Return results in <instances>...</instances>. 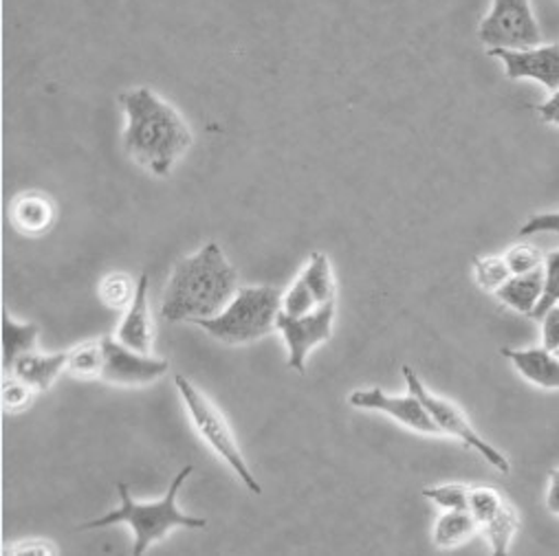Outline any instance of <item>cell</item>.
Instances as JSON below:
<instances>
[{
    "label": "cell",
    "mask_w": 559,
    "mask_h": 556,
    "mask_svg": "<svg viewBox=\"0 0 559 556\" xmlns=\"http://www.w3.org/2000/svg\"><path fill=\"white\" fill-rule=\"evenodd\" d=\"M502 356H507L515 370L533 385L542 389H559V356L552 350L528 348V350H511L502 348Z\"/></svg>",
    "instance_id": "obj_14"
},
{
    "label": "cell",
    "mask_w": 559,
    "mask_h": 556,
    "mask_svg": "<svg viewBox=\"0 0 559 556\" xmlns=\"http://www.w3.org/2000/svg\"><path fill=\"white\" fill-rule=\"evenodd\" d=\"M476 532L480 530L469 510H445L435 525V543L439 547H459Z\"/></svg>",
    "instance_id": "obj_19"
},
{
    "label": "cell",
    "mask_w": 559,
    "mask_h": 556,
    "mask_svg": "<svg viewBox=\"0 0 559 556\" xmlns=\"http://www.w3.org/2000/svg\"><path fill=\"white\" fill-rule=\"evenodd\" d=\"M67 372L82 380L102 378L104 372V346L99 341H86L69 350V363Z\"/></svg>",
    "instance_id": "obj_21"
},
{
    "label": "cell",
    "mask_w": 559,
    "mask_h": 556,
    "mask_svg": "<svg viewBox=\"0 0 559 556\" xmlns=\"http://www.w3.org/2000/svg\"><path fill=\"white\" fill-rule=\"evenodd\" d=\"M38 326L36 324H19L8 313H3V367L12 372L14 363L36 350L38 343Z\"/></svg>",
    "instance_id": "obj_18"
},
{
    "label": "cell",
    "mask_w": 559,
    "mask_h": 556,
    "mask_svg": "<svg viewBox=\"0 0 559 556\" xmlns=\"http://www.w3.org/2000/svg\"><path fill=\"white\" fill-rule=\"evenodd\" d=\"M300 277L309 285V289L313 291L320 306H324L329 302H335V277H333L331 262L324 253L316 251L309 257V264H307V268L302 270Z\"/></svg>",
    "instance_id": "obj_20"
},
{
    "label": "cell",
    "mask_w": 559,
    "mask_h": 556,
    "mask_svg": "<svg viewBox=\"0 0 559 556\" xmlns=\"http://www.w3.org/2000/svg\"><path fill=\"white\" fill-rule=\"evenodd\" d=\"M119 101L126 110L123 148L128 157L155 177H168L192 146L188 123L146 86L123 93Z\"/></svg>",
    "instance_id": "obj_1"
},
{
    "label": "cell",
    "mask_w": 559,
    "mask_h": 556,
    "mask_svg": "<svg viewBox=\"0 0 559 556\" xmlns=\"http://www.w3.org/2000/svg\"><path fill=\"white\" fill-rule=\"evenodd\" d=\"M557 304H559V251H550L544 257V291L531 319L539 322L546 315V311H550Z\"/></svg>",
    "instance_id": "obj_24"
},
{
    "label": "cell",
    "mask_w": 559,
    "mask_h": 556,
    "mask_svg": "<svg viewBox=\"0 0 559 556\" xmlns=\"http://www.w3.org/2000/svg\"><path fill=\"white\" fill-rule=\"evenodd\" d=\"M535 233H559V211L557 214H535L520 229V238L535 235Z\"/></svg>",
    "instance_id": "obj_29"
},
{
    "label": "cell",
    "mask_w": 559,
    "mask_h": 556,
    "mask_svg": "<svg viewBox=\"0 0 559 556\" xmlns=\"http://www.w3.org/2000/svg\"><path fill=\"white\" fill-rule=\"evenodd\" d=\"M104 372L99 380L112 385H148L170 370L168 359H157L126 348L117 337H104Z\"/></svg>",
    "instance_id": "obj_10"
},
{
    "label": "cell",
    "mask_w": 559,
    "mask_h": 556,
    "mask_svg": "<svg viewBox=\"0 0 559 556\" xmlns=\"http://www.w3.org/2000/svg\"><path fill=\"white\" fill-rule=\"evenodd\" d=\"M194 471L192 464L183 467L179 471V475L173 480L168 493L159 499V501H136L128 486L123 482L117 484V493L121 497V506L106 512L104 517H97L84 525H80L82 530H93V528H108L115 523H128L132 534H134V547L132 554L142 556L146 554V549L157 543L164 541L175 528H205L207 519L203 517H192V515H183L177 506V495L183 486V482L190 478V473Z\"/></svg>",
    "instance_id": "obj_3"
},
{
    "label": "cell",
    "mask_w": 559,
    "mask_h": 556,
    "mask_svg": "<svg viewBox=\"0 0 559 556\" xmlns=\"http://www.w3.org/2000/svg\"><path fill=\"white\" fill-rule=\"evenodd\" d=\"M238 275L216 242L177 262L164 293L162 313L168 322L216 317L236 295Z\"/></svg>",
    "instance_id": "obj_2"
},
{
    "label": "cell",
    "mask_w": 559,
    "mask_h": 556,
    "mask_svg": "<svg viewBox=\"0 0 559 556\" xmlns=\"http://www.w3.org/2000/svg\"><path fill=\"white\" fill-rule=\"evenodd\" d=\"M504 259H507V264H509L513 275H522V273L535 270L544 262L542 253L535 246H531V244H515V246H511L504 253Z\"/></svg>",
    "instance_id": "obj_28"
},
{
    "label": "cell",
    "mask_w": 559,
    "mask_h": 556,
    "mask_svg": "<svg viewBox=\"0 0 559 556\" xmlns=\"http://www.w3.org/2000/svg\"><path fill=\"white\" fill-rule=\"evenodd\" d=\"M175 385L181 394V400L186 404V411L190 415V421L194 425V430L199 432V436L203 438V443L236 473V478L253 493L260 495L262 486L255 480V475L251 473V469L247 467L240 447L231 434L229 423L225 421V415L216 409V404L199 389L194 387L186 376L177 374L175 376Z\"/></svg>",
    "instance_id": "obj_5"
},
{
    "label": "cell",
    "mask_w": 559,
    "mask_h": 556,
    "mask_svg": "<svg viewBox=\"0 0 559 556\" xmlns=\"http://www.w3.org/2000/svg\"><path fill=\"white\" fill-rule=\"evenodd\" d=\"M480 43L489 49H533L539 47V25L528 0H493L491 12L480 23Z\"/></svg>",
    "instance_id": "obj_7"
},
{
    "label": "cell",
    "mask_w": 559,
    "mask_h": 556,
    "mask_svg": "<svg viewBox=\"0 0 559 556\" xmlns=\"http://www.w3.org/2000/svg\"><path fill=\"white\" fill-rule=\"evenodd\" d=\"M537 114L544 123H550V125L559 128V88L552 93V97L548 101L537 106Z\"/></svg>",
    "instance_id": "obj_32"
},
{
    "label": "cell",
    "mask_w": 559,
    "mask_h": 556,
    "mask_svg": "<svg viewBox=\"0 0 559 556\" xmlns=\"http://www.w3.org/2000/svg\"><path fill=\"white\" fill-rule=\"evenodd\" d=\"M511 268L504 259V255H489V257H476L474 259V280L485 293H496L509 277Z\"/></svg>",
    "instance_id": "obj_23"
},
{
    "label": "cell",
    "mask_w": 559,
    "mask_h": 556,
    "mask_svg": "<svg viewBox=\"0 0 559 556\" xmlns=\"http://www.w3.org/2000/svg\"><path fill=\"white\" fill-rule=\"evenodd\" d=\"M12 222L25 235H43L56 222V205L43 192H25L12 205Z\"/></svg>",
    "instance_id": "obj_15"
},
{
    "label": "cell",
    "mask_w": 559,
    "mask_h": 556,
    "mask_svg": "<svg viewBox=\"0 0 559 556\" xmlns=\"http://www.w3.org/2000/svg\"><path fill=\"white\" fill-rule=\"evenodd\" d=\"M316 309H320V304L313 291L309 289V285L302 280V277H298V282L283 295V313L289 317H305Z\"/></svg>",
    "instance_id": "obj_26"
},
{
    "label": "cell",
    "mask_w": 559,
    "mask_h": 556,
    "mask_svg": "<svg viewBox=\"0 0 559 556\" xmlns=\"http://www.w3.org/2000/svg\"><path fill=\"white\" fill-rule=\"evenodd\" d=\"M333 319H335V302H329L305 317H289L280 313L277 330L283 335L287 350H289V367L298 374L307 372V356L309 352L329 341L333 335Z\"/></svg>",
    "instance_id": "obj_9"
},
{
    "label": "cell",
    "mask_w": 559,
    "mask_h": 556,
    "mask_svg": "<svg viewBox=\"0 0 559 556\" xmlns=\"http://www.w3.org/2000/svg\"><path fill=\"white\" fill-rule=\"evenodd\" d=\"M280 313H283V293L273 287H247L238 289L216 317L197 319L192 324L216 341L240 346L277 330Z\"/></svg>",
    "instance_id": "obj_4"
},
{
    "label": "cell",
    "mask_w": 559,
    "mask_h": 556,
    "mask_svg": "<svg viewBox=\"0 0 559 556\" xmlns=\"http://www.w3.org/2000/svg\"><path fill=\"white\" fill-rule=\"evenodd\" d=\"M12 554L23 556V554H58V549L53 547V543L49 541H23V543H14Z\"/></svg>",
    "instance_id": "obj_31"
},
{
    "label": "cell",
    "mask_w": 559,
    "mask_h": 556,
    "mask_svg": "<svg viewBox=\"0 0 559 556\" xmlns=\"http://www.w3.org/2000/svg\"><path fill=\"white\" fill-rule=\"evenodd\" d=\"M136 295V285L126 273H110L99 285V300L112 311H128Z\"/></svg>",
    "instance_id": "obj_22"
},
{
    "label": "cell",
    "mask_w": 559,
    "mask_h": 556,
    "mask_svg": "<svg viewBox=\"0 0 559 556\" xmlns=\"http://www.w3.org/2000/svg\"><path fill=\"white\" fill-rule=\"evenodd\" d=\"M403 376H405L407 389L426 404V409H428L430 415H432V421L439 425V430H441L443 434H448V436L461 440L465 447L478 451V454H480L493 469H498L500 473H504V475L511 473V464H509V460L504 458V454H500L493 445H489V443L472 427V423H469V419L465 415V411H463L456 402H452V400H448V398H441V396H437L435 391H430V389L421 383V378H418V376L414 374L412 367H403Z\"/></svg>",
    "instance_id": "obj_6"
},
{
    "label": "cell",
    "mask_w": 559,
    "mask_h": 556,
    "mask_svg": "<svg viewBox=\"0 0 559 556\" xmlns=\"http://www.w3.org/2000/svg\"><path fill=\"white\" fill-rule=\"evenodd\" d=\"M542 322V346L546 350H559V306L546 311Z\"/></svg>",
    "instance_id": "obj_30"
},
{
    "label": "cell",
    "mask_w": 559,
    "mask_h": 556,
    "mask_svg": "<svg viewBox=\"0 0 559 556\" xmlns=\"http://www.w3.org/2000/svg\"><path fill=\"white\" fill-rule=\"evenodd\" d=\"M489 58H498L504 64L509 80H533L548 90L559 88V45L533 47L522 51L489 49Z\"/></svg>",
    "instance_id": "obj_12"
},
{
    "label": "cell",
    "mask_w": 559,
    "mask_h": 556,
    "mask_svg": "<svg viewBox=\"0 0 559 556\" xmlns=\"http://www.w3.org/2000/svg\"><path fill=\"white\" fill-rule=\"evenodd\" d=\"M555 354H557V356H559V350H555Z\"/></svg>",
    "instance_id": "obj_34"
},
{
    "label": "cell",
    "mask_w": 559,
    "mask_h": 556,
    "mask_svg": "<svg viewBox=\"0 0 559 556\" xmlns=\"http://www.w3.org/2000/svg\"><path fill=\"white\" fill-rule=\"evenodd\" d=\"M117 339L134 352L151 354V350H153L155 324H153L151 304H148V275L146 273L136 280V295L117 328Z\"/></svg>",
    "instance_id": "obj_13"
},
{
    "label": "cell",
    "mask_w": 559,
    "mask_h": 556,
    "mask_svg": "<svg viewBox=\"0 0 559 556\" xmlns=\"http://www.w3.org/2000/svg\"><path fill=\"white\" fill-rule=\"evenodd\" d=\"M542 291H544V266L522 275H511L493 295L500 304L513 309L520 315L531 317L539 304Z\"/></svg>",
    "instance_id": "obj_16"
},
{
    "label": "cell",
    "mask_w": 559,
    "mask_h": 556,
    "mask_svg": "<svg viewBox=\"0 0 559 556\" xmlns=\"http://www.w3.org/2000/svg\"><path fill=\"white\" fill-rule=\"evenodd\" d=\"M34 387H29L25 380L12 374L10 380L3 383V407L5 411H25L34 400Z\"/></svg>",
    "instance_id": "obj_27"
},
{
    "label": "cell",
    "mask_w": 559,
    "mask_h": 556,
    "mask_svg": "<svg viewBox=\"0 0 559 556\" xmlns=\"http://www.w3.org/2000/svg\"><path fill=\"white\" fill-rule=\"evenodd\" d=\"M348 402L357 409L388 413L390 419H394L396 423L405 425L412 432L428 434V436H441L443 434L439 430V425L432 421V415L426 409V404L418 400L412 391L407 396H388L379 387L359 389V391H353L348 396Z\"/></svg>",
    "instance_id": "obj_11"
},
{
    "label": "cell",
    "mask_w": 559,
    "mask_h": 556,
    "mask_svg": "<svg viewBox=\"0 0 559 556\" xmlns=\"http://www.w3.org/2000/svg\"><path fill=\"white\" fill-rule=\"evenodd\" d=\"M469 512L474 515L478 530L491 545L493 556H504L509 552L511 539L520 528V515L515 506L491 486L472 488Z\"/></svg>",
    "instance_id": "obj_8"
},
{
    "label": "cell",
    "mask_w": 559,
    "mask_h": 556,
    "mask_svg": "<svg viewBox=\"0 0 559 556\" xmlns=\"http://www.w3.org/2000/svg\"><path fill=\"white\" fill-rule=\"evenodd\" d=\"M69 363V352H58V354H43V352H27L23 354L14 367L12 374L25 380L29 387L36 391L49 389L56 378L67 370Z\"/></svg>",
    "instance_id": "obj_17"
},
{
    "label": "cell",
    "mask_w": 559,
    "mask_h": 556,
    "mask_svg": "<svg viewBox=\"0 0 559 556\" xmlns=\"http://www.w3.org/2000/svg\"><path fill=\"white\" fill-rule=\"evenodd\" d=\"M546 508L552 515H559V469L548 473V493H546Z\"/></svg>",
    "instance_id": "obj_33"
},
{
    "label": "cell",
    "mask_w": 559,
    "mask_h": 556,
    "mask_svg": "<svg viewBox=\"0 0 559 556\" xmlns=\"http://www.w3.org/2000/svg\"><path fill=\"white\" fill-rule=\"evenodd\" d=\"M424 497L432 499L443 510H469L472 488L465 484H441L424 488Z\"/></svg>",
    "instance_id": "obj_25"
}]
</instances>
